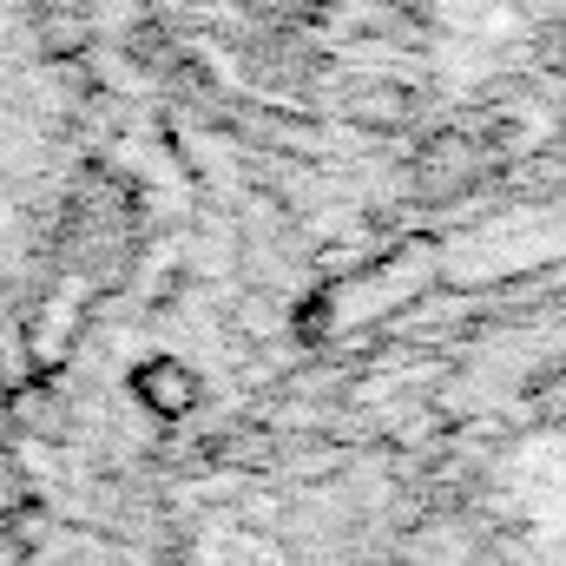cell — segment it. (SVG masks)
Wrapping results in <instances>:
<instances>
[{
    "instance_id": "1",
    "label": "cell",
    "mask_w": 566,
    "mask_h": 566,
    "mask_svg": "<svg viewBox=\"0 0 566 566\" xmlns=\"http://www.w3.org/2000/svg\"><path fill=\"white\" fill-rule=\"evenodd\" d=\"M133 389H139L145 409H151V416H165V422H178V416H191V409L205 402L198 369H191V363H178V356H151L139 376H133Z\"/></svg>"
}]
</instances>
